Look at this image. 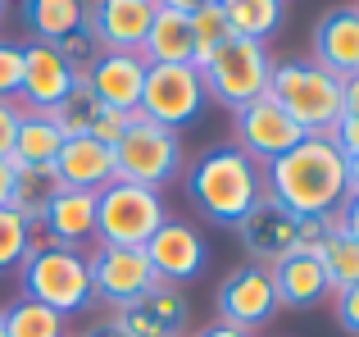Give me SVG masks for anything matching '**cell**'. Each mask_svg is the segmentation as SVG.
Wrapping results in <instances>:
<instances>
[{"label": "cell", "instance_id": "cell-6", "mask_svg": "<svg viewBox=\"0 0 359 337\" xmlns=\"http://www.w3.org/2000/svg\"><path fill=\"white\" fill-rule=\"evenodd\" d=\"M201 78H205L210 100H219V105H228L232 114H237V110L250 105V100L269 96L273 55H269V46H259V41L232 37V41L201 69Z\"/></svg>", "mask_w": 359, "mask_h": 337}, {"label": "cell", "instance_id": "cell-32", "mask_svg": "<svg viewBox=\"0 0 359 337\" xmlns=\"http://www.w3.org/2000/svg\"><path fill=\"white\" fill-rule=\"evenodd\" d=\"M55 51L64 55V64H69V69L78 73V78H87V69L100 60V55H105V46H100V41H96V32H91V27L82 23L78 32H69L64 41H55Z\"/></svg>", "mask_w": 359, "mask_h": 337}, {"label": "cell", "instance_id": "cell-44", "mask_svg": "<svg viewBox=\"0 0 359 337\" xmlns=\"http://www.w3.org/2000/svg\"><path fill=\"white\" fill-rule=\"evenodd\" d=\"M346 187L351 196H359V160H346Z\"/></svg>", "mask_w": 359, "mask_h": 337}, {"label": "cell", "instance_id": "cell-5", "mask_svg": "<svg viewBox=\"0 0 359 337\" xmlns=\"http://www.w3.org/2000/svg\"><path fill=\"white\" fill-rule=\"evenodd\" d=\"M114 173H118V183H137V187H150V192H164L182 173V137L173 128L150 124L146 114H132L128 133L114 146Z\"/></svg>", "mask_w": 359, "mask_h": 337}, {"label": "cell", "instance_id": "cell-8", "mask_svg": "<svg viewBox=\"0 0 359 337\" xmlns=\"http://www.w3.org/2000/svg\"><path fill=\"white\" fill-rule=\"evenodd\" d=\"M210 105V91L196 64H150L146 69V91H141V110L150 124L159 128H187L205 114Z\"/></svg>", "mask_w": 359, "mask_h": 337}, {"label": "cell", "instance_id": "cell-39", "mask_svg": "<svg viewBox=\"0 0 359 337\" xmlns=\"http://www.w3.org/2000/svg\"><path fill=\"white\" fill-rule=\"evenodd\" d=\"M341 119H359V73L346 78V91H341Z\"/></svg>", "mask_w": 359, "mask_h": 337}, {"label": "cell", "instance_id": "cell-26", "mask_svg": "<svg viewBox=\"0 0 359 337\" xmlns=\"http://www.w3.org/2000/svg\"><path fill=\"white\" fill-rule=\"evenodd\" d=\"M64 146V133L55 124V114L41 110H23V124H18V142H14V160L18 164H50Z\"/></svg>", "mask_w": 359, "mask_h": 337}, {"label": "cell", "instance_id": "cell-28", "mask_svg": "<svg viewBox=\"0 0 359 337\" xmlns=\"http://www.w3.org/2000/svg\"><path fill=\"white\" fill-rule=\"evenodd\" d=\"M0 319H5V337H64V315L27 296L0 305Z\"/></svg>", "mask_w": 359, "mask_h": 337}, {"label": "cell", "instance_id": "cell-10", "mask_svg": "<svg viewBox=\"0 0 359 337\" xmlns=\"http://www.w3.org/2000/svg\"><path fill=\"white\" fill-rule=\"evenodd\" d=\"M232 137H237L232 146L245 151L255 164H273L278 155H287L305 133H300L296 119H291L273 96H259V100H250L245 110L232 114Z\"/></svg>", "mask_w": 359, "mask_h": 337}, {"label": "cell", "instance_id": "cell-38", "mask_svg": "<svg viewBox=\"0 0 359 337\" xmlns=\"http://www.w3.org/2000/svg\"><path fill=\"white\" fill-rule=\"evenodd\" d=\"M332 219H337V228H346V232H351V237L359 242V196H346L341 210H337Z\"/></svg>", "mask_w": 359, "mask_h": 337}, {"label": "cell", "instance_id": "cell-29", "mask_svg": "<svg viewBox=\"0 0 359 337\" xmlns=\"http://www.w3.org/2000/svg\"><path fill=\"white\" fill-rule=\"evenodd\" d=\"M318 260H323V269H327L332 292H346V287L359 283V242L346 228H337V219H332V232H327V246H323Z\"/></svg>", "mask_w": 359, "mask_h": 337}, {"label": "cell", "instance_id": "cell-41", "mask_svg": "<svg viewBox=\"0 0 359 337\" xmlns=\"http://www.w3.org/2000/svg\"><path fill=\"white\" fill-rule=\"evenodd\" d=\"M14 196V160H0V205H9Z\"/></svg>", "mask_w": 359, "mask_h": 337}, {"label": "cell", "instance_id": "cell-24", "mask_svg": "<svg viewBox=\"0 0 359 337\" xmlns=\"http://www.w3.org/2000/svg\"><path fill=\"white\" fill-rule=\"evenodd\" d=\"M18 14H23V27L32 41L55 46L87 23V0H23Z\"/></svg>", "mask_w": 359, "mask_h": 337}, {"label": "cell", "instance_id": "cell-22", "mask_svg": "<svg viewBox=\"0 0 359 337\" xmlns=\"http://www.w3.org/2000/svg\"><path fill=\"white\" fill-rule=\"evenodd\" d=\"M141 60L146 64H196V46H191V14L159 5L155 23H150L146 41H141Z\"/></svg>", "mask_w": 359, "mask_h": 337}, {"label": "cell", "instance_id": "cell-12", "mask_svg": "<svg viewBox=\"0 0 359 337\" xmlns=\"http://www.w3.org/2000/svg\"><path fill=\"white\" fill-rule=\"evenodd\" d=\"M296 228H300V219L287 210L282 201H273L269 192L259 196V201L245 210V219L237 223V242H241V251L250 256V265H259V269H273L278 260H287V256H296Z\"/></svg>", "mask_w": 359, "mask_h": 337}, {"label": "cell", "instance_id": "cell-1", "mask_svg": "<svg viewBox=\"0 0 359 337\" xmlns=\"http://www.w3.org/2000/svg\"><path fill=\"white\" fill-rule=\"evenodd\" d=\"M264 192L282 201L296 219H332L346 187V155L337 151L332 137H300L287 155L264 164Z\"/></svg>", "mask_w": 359, "mask_h": 337}, {"label": "cell", "instance_id": "cell-42", "mask_svg": "<svg viewBox=\"0 0 359 337\" xmlns=\"http://www.w3.org/2000/svg\"><path fill=\"white\" fill-rule=\"evenodd\" d=\"M164 9H177V14H196V9H210L219 5V0H159Z\"/></svg>", "mask_w": 359, "mask_h": 337}, {"label": "cell", "instance_id": "cell-36", "mask_svg": "<svg viewBox=\"0 0 359 337\" xmlns=\"http://www.w3.org/2000/svg\"><path fill=\"white\" fill-rule=\"evenodd\" d=\"M332 315L341 324V333L359 337V283L346 287V292H332Z\"/></svg>", "mask_w": 359, "mask_h": 337}, {"label": "cell", "instance_id": "cell-15", "mask_svg": "<svg viewBox=\"0 0 359 337\" xmlns=\"http://www.w3.org/2000/svg\"><path fill=\"white\" fill-rule=\"evenodd\" d=\"M78 73L64 64V55L46 41H23V87H18V105L23 110H41L50 114L73 87H78Z\"/></svg>", "mask_w": 359, "mask_h": 337}, {"label": "cell", "instance_id": "cell-4", "mask_svg": "<svg viewBox=\"0 0 359 337\" xmlns=\"http://www.w3.org/2000/svg\"><path fill=\"white\" fill-rule=\"evenodd\" d=\"M341 91L346 82L337 73L318 69L314 60H273L269 96L296 119L305 137H327L341 124Z\"/></svg>", "mask_w": 359, "mask_h": 337}, {"label": "cell", "instance_id": "cell-40", "mask_svg": "<svg viewBox=\"0 0 359 337\" xmlns=\"http://www.w3.org/2000/svg\"><path fill=\"white\" fill-rule=\"evenodd\" d=\"M82 337H128V329H123L114 315H109V319H96V324H91V329L82 333Z\"/></svg>", "mask_w": 359, "mask_h": 337}, {"label": "cell", "instance_id": "cell-33", "mask_svg": "<svg viewBox=\"0 0 359 337\" xmlns=\"http://www.w3.org/2000/svg\"><path fill=\"white\" fill-rule=\"evenodd\" d=\"M23 87V41L0 37V100H18Z\"/></svg>", "mask_w": 359, "mask_h": 337}, {"label": "cell", "instance_id": "cell-7", "mask_svg": "<svg viewBox=\"0 0 359 337\" xmlns=\"http://www.w3.org/2000/svg\"><path fill=\"white\" fill-rule=\"evenodd\" d=\"M168 219V205L159 192L137 183H109L100 192V219H96V242L109 246H146L155 228Z\"/></svg>", "mask_w": 359, "mask_h": 337}, {"label": "cell", "instance_id": "cell-23", "mask_svg": "<svg viewBox=\"0 0 359 337\" xmlns=\"http://www.w3.org/2000/svg\"><path fill=\"white\" fill-rule=\"evenodd\" d=\"M60 196H64V183H60V173H55V164H18L14 160V196H9V205H14L32 228H41L46 210H50Z\"/></svg>", "mask_w": 359, "mask_h": 337}, {"label": "cell", "instance_id": "cell-37", "mask_svg": "<svg viewBox=\"0 0 359 337\" xmlns=\"http://www.w3.org/2000/svg\"><path fill=\"white\" fill-rule=\"evenodd\" d=\"M327 137L337 142V151H341L346 160H359V119H341Z\"/></svg>", "mask_w": 359, "mask_h": 337}, {"label": "cell", "instance_id": "cell-46", "mask_svg": "<svg viewBox=\"0 0 359 337\" xmlns=\"http://www.w3.org/2000/svg\"><path fill=\"white\" fill-rule=\"evenodd\" d=\"M0 337H5V319H0Z\"/></svg>", "mask_w": 359, "mask_h": 337}, {"label": "cell", "instance_id": "cell-43", "mask_svg": "<svg viewBox=\"0 0 359 337\" xmlns=\"http://www.w3.org/2000/svg\"><path fill=\"white\" fill-rule=\"evenodd\" d=\"M196 337H255V333H241V329H232V324H210V329H201Z\"/></svg>", "mask_w": 359, "mask_h": 337}, {"label": "cell", "instance_id": "cell-45", "mask_svg": "<svg viewBox=\"0 0 359 337\" xmlns=\"http://www.w3.org/2000/svg\"><path fill=\"white\" fill-rule=\"evenodd\" d=\"M5 9H9V0H0V18H5Z\"/></svg>", "mask_w": 359, "mask_h": 337}, {"label": "cell", "instance_id": "cell-20", "mask_svg": "<svg viewBox=\"0 0 359 337\" xmlns=\"http://www.w3.org/2000/svg\"><path fill=\"white\" fill-rule=\"evenodd\" d=\"M96 219H100V192H69L46 210L41 232L55 242V246L82 251L87 242H96Z\"/></svg>", "mask_w": 359, "mask_h": 337}, {"label": "cell", "instance_id": "cell-34", "mask_svg": "<svg viewBox=\"0 0 359 337\" xmlns=\"http://www.w3.org/2000/svg\"><path fill=\"white\" fill-rule=\"evenodd\" d=\"M327 232H332V219H300L296 228V256H323L327 246Z\"/></svg>", "mask_w": 359, "mask_h": 337}, {"label": "cell", "instance_id": "cell-16", "mask_svg": "<svg viewBox=\"0 0 359 337\" xmlns=\"http://www.w3.org/2000/svg\"><path fill=\"white\" fill-rule=\"evenodd\" d=\"M114 319L128 329V337H182L191 319V301L182 296V287L155 283L141 301L114 310Z\"/></svg>", "mask_w": 359, "mask_h": 337}, {"label": "cell", "instance_id": "cell-21", "mask_svg": "<svg viewBox=\"0 0 359 337\" xmlns=\"http://www.w3.org/2000/svg\"><path fill=\"white\" fill-rule=\"evenodd\" d=\"M269 274H273V287H278V305H287V310H314L332 296L327 269L314 256H287Z\"/></svg>", "mask_w": 359, "mask_h": 337}, {"label": "cell", "instance_id": "cell-27", "mask_svg": "<svg viewBox=\"0 0 359 337\" xmlns=\"http://www.w3.org/2000/svg\"><path fill=\"white\" fill-rule=\"evenodd\" d=\"M50 114H55V124H60L64 137H91L109 110H105V100H100L96 91L87 87V82H78V87H73L69 96H64L60 105L50 110Z\"/></svg>", "mask_w": 359, "mask_h": 337}, {"label": "cell", "instance_id": "cell-14", "mask_svg": "<svg viewBox=\"0 0 359 337\" xmlns=\"http://www.w3.org/2000/svg\"><path fill=\"white\" fill-rule=\"evenodd\" d=\"M159 14V0H87V27L105 51L141 55L150 23Z\"/></svg>", "mask_w": 359, "mask_h": 337}, {"label": "cell", "instance_id": "cell-19", "mask_svg": "<svg viewBox=\"0 0 359 337\" xmlns=\"http://www.w3.org/2000/svg\"><path fill=\"white\" fill-rule=\"evenodd\" d=\"M55 173L69 192H105L114 183V146L96 142V137H64L60 155H55Z\"/></svg>", "mask_w": 359, "mask_h": 337}, {"label": "cell", "instance_id": "cell-30", "mask_svg": "<svg viewBox=\"0 0 359 337\" xmlns=\"http://www.w3.org/2000/svg\"><path fill=\"white\" fill-rule=\"evenodd\" d=\"M232 23L223 18V9L219 5H210V9H196L191 14V46H196V69H205V64L214 60V55L223 51V46L232 41Z\"/></svg>", "mask_w": 359, "mask_h": 337}, {"label": "cell", "instance_id": "cell-3", "mask_svg": "<svg viewBox=\"0 0 359 337\" xmlns=\"http://www.w3.org/2000/svg\"><path fill=\"white\" fill-rule=\"evenodd\" d=\"M18 283H23L27 301L50 305L64 319L96 305L87 256H82V251H69V246H55L46 232H32L27 256H23V265H18Z\"/></svg>", "mask_w": 359, "mask_h": 337}, {"label": "cell", "instance_id": "cell-25", "mask_svg": "<svg viewBox=\"0 0 359 337\" xmlns=\"http://www.w3.org/2000/svg\"><path fill=\"white\" fill-rule=\"evenodd\" d=\"M219 9L241 41L259 46H269V37H278L282 18H287V0H219Z\"/></svg>", "mask_w": 359, "mask_h": 337}, {"label": "cell", "instance_id": "cell-13", "mask_svg": "<svg viewBox=\"0 0 359 337\" xmlns=\"http://www.w3.org/2000/svg\"><path fill=\"white\" fill-rule=\"evenodd\" d=\"M146 260H150L159 283L182 287V283H196V278L205 274L210 246H205V237L187 219H164L155 228V237L146 242Z\"/></svg>", "mask_w": 359, "mask_h": 337}, {"label": "cell", "instance_id": "cell-35", "mask_svg": "<svg viewBox=\"0 0 359 337\" xmlns=\"http://www.w3.org/2000/svg\"><path fill=\"white\" fill-rule=\"evenodd\" d=\"M18 124H23V105L18 100H0V160H14Z\"/></svg>", "mask_w": 359, "mask_h": 337}, {"label": "cell", "instance_id": "cell-17", "mask_svg": "<svg viewBox=\"0 0 359 337\" xmlns=\"http://www.w3.org/2000/svg\"><path fill=\"white\" fill-rule=\"evenodd\" d=\"M309 55L318 69L337 73V78H355L359 73V5H337L314 23L309 37Z\"/></svg>", "mask_w": 359, "mask_h": 337}, {"label": "cell", "instance_id": "cell-2", "mask_svg": "<svg viewBox=\"0 0 359 337\" xmlns=\"http://www.w3.org/2000/svg\"><path fill=\"white\" fill-rule=\"evenodd\" d=\"M187 196L210 223L237 228L245 210L264 196V168L237 146H210L187 168Z\"/></svg>", "mask_w": 359, "mask_h": 337}, {"label": "cell", "instance_id": "cell-18", "mask_svg": "<svg viewBox=\"0 0 359 337\" xmlns=\"http://www.w3.org/2000/svg\"><path fill=\"white\" fill-rule=\"evenodd\" d=\"M146 69L150 64L141 55L128 51H105L96 64L87 69V87L105 100V110H118V114H137L141 110V91H146Z\"/></svg>", "mask_w": 359, "mask_h": 337}, {"label": "cell", "instance_id": "cell-31", "mask_svg": "<svg viewBox=\"0 0 359 337\" xmlns=\"http://www.w3.org/2000/svg\"><path fill=\"white\" fill-rule=\"evenodd\" d=\"M32 232H36V228L14 210V205H0V274H9V269L23 265Z\"/></svg>", "mask_w": 359, "mask_h": 337}, {"label": "cell", "instance_id": "cell-9", "mask_svg": "<svg viewBox=\"0 0 359 337\" xmlns=\"http://www.w3.org/2000/svg\"><path fill=\"white\" fill-rule=\"evenodd\" d=\"M87 269H91L96 301H105L109 310H123V305L141 301L159 283L150 260H146V246H109V242H96V251L87 256Z\"/></svg>", "mask_w": 359, "mask_h": 337}, {"label": "cell", "instance_id": "cell-11", "mask_svg": "<svg viewBox=\"0 0 359 337\" xmlns=\"http://www.w3.org/2000/svg\"><path fill=\"white\" fill-rule=\"evenodd\" d=\"M214 305H219V324H232V329H241V333L264 329V324L282 310V305H278V287H273V274L259 269V265L232 269V274L219 283Z\"/></svg>", "mask_w": 359, "mask_h": 337}]
</instances>
